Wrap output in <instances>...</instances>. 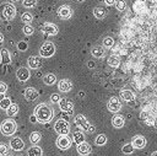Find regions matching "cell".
I'll list each match as a JSON object with an SVG mask.
<instances>
[{
	"instance_id": "cell-1",
	"label": "cell",
	"mask_w": 157,
	"mask_h": 156,
	"mask_svg": "<svg viewBox=\"0 0 157 156\" xmlns=\"http://www.w3.org/2000/svg\"><path fill=\"white\" fill-rule=\"evenodd\" d=\"M34 115H36V118H37L38 122L47 123V122H50L52 120V118L54 115V112H53V109L48 104L39 103L34 108Z\"/></svg>"
},
{
	"instance_id": "cell-2",
	"label": "cell",
	"mask_w": 157,
	"mask_h": 156,
	"mask_svg": "<svg viewBox=\"0 0 157 156\" xmlns=\"http://www.w3.org/2000/svg\"><path fill=\"white\" fill-rule=\"evenodd\" d=\"M74 122H75L76 127L82 131H93L94 130V128L90 124V122L86 119V117L83 114H76L74 118Z\"/></svg>"
},
{
	"instance_id": "cell-3",
	"label": "cell",
	"mask_w": 157,
	"mask_h": 156,
	"mask_svg": "<svg viewBox=\"0 0 157 156\" xmlns=\"http://www.w3.org/2000/svg\"><path fill=\"white\" fill-rule=\"evenodd\" d=\"M16 129H17L16 123H15L12 119H6V120H4V122L1 123V127H0L1 133H2L4 135H6V136L12 135V134L16 131Z\"/></svg>"
},
{
	"instance_id": "cell-4",
	"label": "cell",
	"mask_w": 157,
	"mask_h": 156,
	"mask_svg": "<svg viewBox=\"0 0 157 156\" xmlns=\"http://www.w3.org/2000/svg\"><path fill=\"white\" fill-rule=\"evenodd\" d=\"M55 53V45L52 42H45L39 49V57L42 58H50Z\"/></svg>"
},
{
	"instance_id": "cell-5",
	"label": "cell",
	"mask_w": 157,
	"mask_h": 156,
	"mask_svg": "<svg viewBox=\"0 0 157 156\" xmlns=\"http://www.w3.org/2000/svg\"><path fill=\"white\" fill-rule=\"evenodd\" d=\"M54 129L59 135H67L70 133V124L65 119H59L55 122Z\"/></svg>"
},
{
	"instance_id": "cell-6",
	"label": "cell",
	"mask_w": 157,
	"mask_h": 156,
	"mask_svg": "<svg viewBox=\"0 0 157 156\" xmlns=\"http://www.w3.org/2000/svg\"><path fill=\"white\" fill-rule=\"evenodd\" d=\"M59 106H60V109L67 114H72L74 113V103L69 99V98H65V97H61L60 98V102H59Z\"/></svg>"
},
{
	"instance_id": "cell-7",
	"label": "cell",
	"mask_w": 157,
	"mask_h": 156,
	"mask_svg": "<svg viewBox=\"0 0 157 156\" xmlns=\"http://www.w3.org/2000/svg\"><path fill=\"white\" fill-rule=\"evenodd\" d=\"M2 16L6 20H12L16 16V7L12 4H5L2 6Z\"/></svg>"
},
{
	"instance_id": "cell-8",
	"label": "cell",
	"mask_w": 157,
	"mask_h": 156,
	"mask_svg": "<svg viewBox=\"0 0 157 156\" xmlns=\"http://www.w3.org/2000/svg\"><path fill=\"white\" fill-rule=\"evenodd\" d=\"M107 107H108V111L112 112V113H118L120 109H121V102L118 97H112L108 103H107Z\"/></svg>"
},
{
	"instance_id": "cell-9",
	"label": "cell",
	"mask_w": 157,
	"mask_h": 156,
	"mask_svg": "<svg viewBox=\"0 0 157 156\" xmlns=\"http://www.w3.org/2000/svg\"><path fill=\"white\" fill-rule=\"evenodd\" d=\"M55 144L60 150H66L71 146V139L67 135H59Z\"/></svg>"
},
{
	"instance_id": "cell-10",
	"label": "cell",
	"mask_w": 157,
	"mask_h": 156,
	"mask_svg": "<svg viewBox=\"0 0 157 156\" xmlns=\"http://www.w3.org/2000/svg\"><path fill=\"white\" fill-rule=\"evenodd\" d=\"M31 76V72H29V69L26 68V66H21L17 69L16 71V77L21 81V82H26Z\"/></svg>"
},
{
	"instance_id": "cell-11",
	"label": "cell",
	"mask_w": 157,
	"mask_h": 156,
	"mask_svg": "<svg viewBox=\"0 0 157 156\" xmlns=\"http://www.w3.org/2000/svg\"><path fill=\"white\" fill-rule=\"evenodd\" d=\"M146 144H147V141L144 135H135L131 141V145L134 146V149H144L146 146Z\"/></svg>"
},
{
	"instance_id": "cell-12",
	"label": "cell",
	"mask_w": 157,
	"mask_h": 156,
	"mask_svg": "<svg viewBox=\"0 0 157 156\" xmlns=\"http://www.w3.org/2000/svg\"><path fill=\"white\" fill-rule=\"evenodd\" d=\"M10 147L13 151H21L25 147V142L20 136H15V138H12L10 140Z\"/></svg>"
},
{
	"instance_id": "cell-13",
	"label": "cell",
	"mask_w": 157,
	"mask_h": 156,
	"mask_svg": "<svg viewBox=\"0 0 157 156\" xmlns=\"http://www.w3.org/2000/svg\"><path fill=\"white\" fill-rule=\"evenodd\" d=\"M58 15H59V17H61L63 20H67V18L71 17V15H72V10H71L70 6H67V5H63V6H60V7L58 9Z\"/></svg>"
},
{
	"instance_id": "cell-14",
	"label": "cell",
	"mask_w": 157,
	"mask_h": 156,
	"mask_svg": "<svg viewBox=\"0 0 157 156\" xmlns=\"http://www.w3.org/2000/svg\"><path fill=\"white\" fill-rule=\"evenodd\" d=\"M29 69H39L42 66V57L39 55H32L27 60Z\"/></svg>"
},
{
	"instance_id": "cell-15",
	"label": "cell",
	"mask_w": 157,
	"mask_h": 156,
	"mask_svg": "<svg viewBox=\"0 0 157 156\" xmlns=\"http://www.w3.org/2000/svg\"><path fill=\"white\" fill-rule=\"evenodd\" d=\"M38 96H39V92H38L34 87H27V88L25 90V98H26L27 101H29V102L36 101V99L38 98Z\"/></svg>"
},
{
	"instance_id": "cell-16",
	"label": "cell",
	"mask_w": 157,
	"mask_h": 156,
	"mask_svg": "<svg viewBox=\"0 0 157 156\" xmlns=\"http://www.w3.org/2000/svg\"><path fill=\"white\" fill-rule=\"evenodd\" d=\"M58 87H59V90L61 92H69L72 88V82L70 80H67V79H63V80L59 81Z\"/></svg>"
},
{
	"instance_id": "cell-17",
	"label": "cell",
	"mask_w": 157,
	"mask_h": 156,
	"mask_svg": "<svg viewBox=\"0 0 157 156\" xmlns=\"http://www.w3.org/2000/svg\"><path fill=\"white\" fill-rule=\"evenodd\" d=\"M42 31L48 36H55L58 33V27L54 23H45L42 28Z\"/></svg>"
},
{
	"instance_id": "cell-18",
	"label": "cell",
	"mask_w": 157,
	"mask_h": 156,
	"mask_svg": "<svg viewBox=\"0 0 157 156\" xmlns=\"http://www.w3.org/2000/svg\"><path fill=\"white\" fill-rule=\"evenodd\" d=\"M91 54H92L93 58H97V59L103 58L104 54H105L104 47H103V45H96V47H93V48L91 49Z\"/></svg>"
},
{
	"instance_id": "cell-19",
	"label": "cell",
	"mask_w": 157,
	"mask_h": 156,
	"mask_svg": "<svg viewBox=\"0 0 157 156\" xmlns=\"http://www.w3.org/2000/svg\"><path fill=\"white\" fill-rule=\"evenodd\" d=\"M124 123H125V119H124V117L121 114L115 113V115L112 118V124H113L114 128H118V129L119 128H123Z\"/></svg>"
},
{
	"instance_id": "cell-20",
	"label": "cell",
	"mask_w": 157,
	"mask_h": 156,
	"mask_svg": "<svg viewBox=\"0 0 157 156\" xmlns=\"http://www.w3.org/2000/svg\"><path fill=\"white\" fill-rule=\"evenodd\" d=\"M77 152H78L80 155H82V156L88 155V154L91 152V146H90V144L86 142V141L78 144V145H77Z\"/></svg>"
},
{
	"instance_id": "cell-21",
	"label": "cell",
	"mask_w": 157,
	"mask_h": 156,
	"mask_svg": "<svg viewBox=\"0 0 157 156\" xmlns=\"http://www.w3.org/2000/svg\"><path fill=\"white\" fill-rule=\"evenodd\" d=\"M120 97L126 102H131V101L135 99V93L130 90H121L120 91Z\"/></svg>"
},
{
	"instance_id": "cell-22",
	"label": "cell",
	"mask_w": 157,
	"mask_h": 156,
	"mask_svg": "<svg viewBox=\"0 0 157 156\" xmlns=\"http://www.w3.org/2000/svg\"><path fill=\"white\" fill-rule=\"evenodd\" d=\"M93 15H94L96 18L102 20V18H104L107 16V10L104 7H102V6H97V7L93 9Z\"/></svg>"
},
{
	"instance_id": "cell-23",
	"label": "cell",
	"mask_w": 157,
	"mask_h": 156,
	"mask_svg": "<svg viewBox=\"0 0 157 156\" xmlns=\"http://www.w3.org/2000/svg\"><path fill=\"white\" fill-rule=\"evenodd\" d=\"M0 59H1V63L2 64H9L11 63V57H10V53L6 48H2L0 50Z\"/></svg>"
},
{
	"instance_id": "cell-24",
	"label": "cell",
	"mask_w": 157,
	"mask_h": 156,
	"mask_svg": "<svg viewBox=\"0 0 157 156\" xmlns=\"http://www.w3.org/2000/svg\"><path fill=\"white\" fill-rule=\"evenodd\" d=\"M42 154H43L42 149H40L39 146H37V145L31 146V147L28 149V151H27V155H28V156H42Z\"/></svg>"
},
{
	"instance_id": "cell-25",
	"label": "cell",
	"mask_w": 157,
	"mask_h": 156,
	"mask_svg": "<svg viewBox=\"0 0 157 156\" xmlns=\"http://www.w3.org/2000/svg\"><path fill=\"white\" fill-rule=\"evenodd\" d=\"M72 140H74L77 145L81 144V142H83V141H85V135H83V133H82L81 130L74 131V134H72Z\"/></svg>"
},
{
	"instance_id": "cell-26",
	"label": "cell",
	"mask_w": 157,
	"mask_h": 156,
	"mask_svg": "<svg viewBox=\"0 0 157 156\" xmlns=\"http://www.w3.org/2000/svg\"><path fill=\"white\" fill-rule=\"evenodd\" d=\"M43 82L45 84V85H54L55 82H56V77H55V75L54 74H47V75H44V77H43Z\"/></svg>"
},
{
	"instance_id": "cell-27",
	"label": "cell",
	"mask_w": 157,
	"mask_h": 156,
	"mask_svg": "<svg viewBox=\"0 0 157 156\" xmlns=\"http://www.w3.org/2000/svg\"><path fill=\"white\" fill-rule=\"evenodd\" d=\"M108 64L112 66V68H118L119 64H120V59L118 55H110L108 58Z\"/></svg>"
},
{
	"instance_id": "cell-28",
	"label": "cell",
	"mask_w": 157,
	"mask_h": 156,
	"mask_svg": "<svg viewBox=\"0 0 157 156\" xmlns=\"http://www.w3.org/2000/svg\"><path fill=\"white\" fill-rule=\"evenodd\" d=\"M17 112H18V106H17L16 103H11V106L6 109V114H7L9 117H13V115H16Z\"/></svg>"
},
{
	"instance_id": "cell-29",
	"label": "cell",
	"mask_w": 157,
	"mask_h": 156,
	"mask_svg": "<svg viewBox=\"0 0 157 156\" xmlns=\"http://www.w3.org/2000/svg\"><path fill=\"white\" fill-rule=\"evenodd\" d=\"M40 138H42V135H40L39 131H33V133H31V135H29V140H31V142H32L33 145L38 144V142L40 141Z\"/></svg>"
},
{
	"instance_id": "cell-30",
	"label": "cell",
	"mask_w": 157,
	"mask_h": 156,
	"mask_svg": "<svg viewBox=\"0 0 157 156\" xmlns=\"http://www.w3.org/2000/svg\"><path fill=\"white\" fill-rule=\"evenodd\" d=\"M94 142H96V145L102 146V145H104V144L107 142V136H105L104 134H99V135L94 139Z\"/></svg>"
},
{
	"instance_id": "cell-31",
	"label": "cell",
	"mask_w": 157,
	"mask_h": 156,
	"mask_svg": "<svg viewBox=\"0 0 157 156\" xmlns=\"http://www.w3.org/2000/svg\"><path fill=\"white\" fill-rule=\"evenodd\" d=\"M10 106H11V98L5 97V98H2V99L0 101V108H1V109H5V111H6Z\"/></svg>"
},
{
	"instance_id": "cell-32",
	"label": "cell",
	"mask_w": 157,
	"mask_h": 156,
	"mask_svg": "<svg viewBox=\"0 0 157 156\" xmlns=\"http://www.w3.org/2000/svg\"><path fill=\"white\" fill-rule=\"evenodd\" d=\"M21 20L25 22V23H31L33 21V16L31 12H23L22 16H21Z\"/></svg>"
},
{
	"instance_id": "cell-33",
	"label": "cell",
	"mask_w": 157,
	"mask_h": 156,
	"mask_svg": "<svg viewBox=\"0 0 157 156\" xmlns=\"http://www.w3.org/2000/svg\"><path fill=\"white\" fill-rule=\"evenodd\" d=\"M115 9L118 11H124L126 9V2L124 0H115Z\"/></svg>"
},
{
	"instance_id": "cell-34",
	"label": "cell",
	"mask_w": 157,
	"mask_h": 156,
	"mask_svg": "<svg viewBox=\"0 0 157 156\" xmlns=\"http://www.w3.org/2000/svg\"><path fill=\"white\" fill-rule=\"evenodd\" d=\"M22 5L26 9H32L37 5V0H22Z\"/></svg>"
},
{
	"instance_id": "cell-35",
	"label": "cell",
	"mask_w": 157,
	"mask_h": 156,
	"mask_svg": "<svg viewBox=\"0 0 157 156\" xmlns=\"http://www.w3.org/2000/svg\"><path fill=\"white\" fill-rule=\"evenodd\" d=\"M22 31H23V33H25L26 36H31V34L34 32V28H33V27H32L29 23H26V25L23 26Z\"/></svg>"
},
{
	"instance_id": "cell-36",
	"label": "cell",
	"mask_w": 157,
	"mask_h": 156,
	"mask_svg": "<svg viewBox=\"0 0 157 156\" xmlns=\"http://www.w3.org/2000/svg\"><path fill=\"white\" fill-rule=\"evenodd\" d=\"M114 45V39L112 38V37H105L104 39H103V47H105V48H112Z\"/></svg>"
},
{
	"instance_id": "cell-37",
	"label": "cell",
	"mask_w": 157,
	"mask_h": 156,
	"mask_svg": "<svg viewBox=\"0 0 157 156\" xmlns=\"http://www.w3.org/2000/svg\"><path fill=\"white\" fill-rule=\"evenodd\" d=\"M121 151H123L124 154H126V155L132 154V151H134V146L131 145V142H130V144H125V145L121 147Z\"/></svg>"
},
{
	"instance_id": "cell-38",
	"label": "cell",
	"mask_w": 157,
	"mask_h": 156,
	"mask_svg": "<svg viewBox=\"0 0 157 156\" xmlns=\"http://www.w3.org/2000/svg\"><path fill=\"white\" fill-rule=\"evenodd\" d=\"M60 96H59V93H53L52 96H50V101H52V103H59L60 102Z\"/></svg>"
},
{
	"instance_id": "cell-39",
	"label": "cell",
	"mask_w": 157,
	"mask_h": 156,
	"mask_svg": "<svg viewBox=\"0 0 157 156\" xmlns=\"http://www.w3.org/2000/svg\"><path fill=\"white\" fill-rule=\"evenodd\" d=\"M7 145L4 142H0V155H6L7 154Z\"/></svg>"
},
{
	"instance_id": "cell-40",
	"label": "cell",
	"mask_w": 157,
	"mask_h": 156,
	"mask_svg": "<svg viewBox=\"0 0 157 156\" xmlns=\"http://www.w3.org/2000/svg\"><path fill=\"white\" fill-rule=\"evenodd\" d=\"M7 91V85L2 81H0V93H5Z\"/></svg>"
},
{
	"instance_id": "cell-41",
	"label": "cell",
	"mask_w": 157,
	"mask_h": 156,
	"mask_svg": "<svg viewBox=\"0 0 157 156\" xmlns=\"http://www.w3.org/2000/svg\"><path fill=\"white\" fill-rule=\"evenodd\" d=\"M17 47H18V49H20V50L25 52V50L27 49V43H26V42H20V43L17 44Z\"/></svg>"
},
{
	"instance_id": "cell-42",
	"label": "cell",
	"mask_w": 157,
	"mask_h": 156,
	"mask_svg": "<svg viewBox=\"0 0 157 156\" xmlns=\"http://www.w3.org/2000/svg\"><path fill=\"white\" fill-rule=\"evenodd\" d=\"M147 118H148V112L142 111V112L140 113V119H142V120H147Z\"/></svg>"
},
{
	"instance_id": "cell-43",
	"label": "cell",
	"mask_w": 157,
	"mask_h": 156,
	"mask_svg": "<svg viewBox=\"0 0 157 156\" xmlns=\"http://www.w3.org/2000/svg\"><path fill=\"white\" fill-rule=\"evenodd\" d=\"M104 2H105V5L110 6V5H114L115 4V0H104Z\"/></svg>"
},
{
	"instance_id": "cell-44",
	"label": "cell",
	"mask_w": 157,
	"mask_h": 156,
	"mask_svg": "<svg viewBox=\"0 0 157 156\" xmlns=\"http://www.w3.org/2000/svg\"><path fill=\"white\" fill-rule=\"evenodd\" d=\"M29 120H31V123H37V122H38V120H37V118H36V115H34V114H33V115H32V117H31V119H29Z\"/></svg>"
},
{
	"instance_id": "cell-45",
	"label": "cell",
	"mask_w": 157,
	"mask_h": 156,
	"mask_svg": "<svg viewBox=\"0 0 157 156\" xmlns=\"http://www.w3.org/2000/svg\"><path fill=\"white\" fill-rule=\"evenodd\" d=\"M4 43V36L0 33V44H2Z\"/></svg>"
},
{
	"instance_id": "cell-46",
	"label": "cell",
	"mask_w": 157,
	"mask_h": 156,
	"mask_svg": "<svg viewBox=\"0 0 157 156\" xmlns=\"http://www.w3.org/2000/svg\"><path fill=\"white\" fill-rule=\"evenodd\" d=\"M2 98H5V93H0V101H1Z\"/></svg>"
},
{
	"instance_id": "cell-47",
	"label": "cell",
	"mask_w": 157,
	"mask_h": 156,
	"mask_svg": "<svg viewBox=\"0 0 157 156\" xmlns=\"http://www.w3.org/2000/svg\"><path fill=\"white\" fill-rule=\"evenodd\" d=\"M151 156H157V151H153V152L151 154Z\"/></svg>"
},
{
	"instance_id": "cell-48",
	"label": "cell",
	"mask_w": 157,
	"mask_h": 156,
	"mask_svg": "<svg viewBox=\"0 0 157 156\" xmlns=\"http://www.w3.org/2000/svg\"><path fill=\"white\" fill-rule=\"evenodd\" d=\"M77 1H80V2H82V1H83V0H77Z\"/></svg>"
},
{
	"instance_id": "cell-49",
	"label": "cell",
	"mask_w": 157,
	"mask_h": 156,
	"mask_svg": "<svg viewBox=\"0 0 157 156\" xmlns=\"http://www.w3.org/2000/svg\"><path fill=\"white\" fill-rule=\"evenodd\" d=\"M11 1H18V0H11Z\"/></svg>"
}]
</instances>
